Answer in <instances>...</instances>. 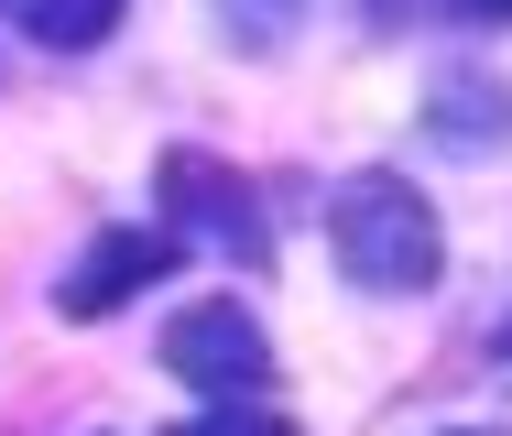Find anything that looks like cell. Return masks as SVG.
I'll return each instance as SVG.
<instances>
[{
	"instance_id": "obj_4",
	"label": "cell",
	"mask_w": 512,
	"mask_h": 436,
	"mask_svg": "<svg viewBox=\"0 0 512 436\" xmlns=\"http://www.w3.org/2000/svg\"><path fill=\"white\" fill-rule=\"evenodd\" d=\"M175 262H186V229H99L88 262L55 284V306H66V317H120V306L153 295Z\"/></svg>"
},
{
	"instance_id": "obj_5",
	"label": "cell",
	"mask_w": 512,
	"mask_h": 436,
	"mask_svg": "<svg viewBox=\"0 0 512 436\" xmlns=\"http://www.w3.org/2000/svg\"><path fill=\"white\" fill-rule=\"evenodd\" d=\"M425 131H436V153H491V142H512V88L502 77H447L425 99Z\"/></svg>"
},
{
	"instance_id": "obj_11",
	"label": "cell",
	"mask_w": 512,
	"mask_h": 436,
	"mask_svg": "<svg viewBox=\"0 0 512 436\" xmlns=\"http://www.w3.org/2000/svg\"><path fill=\"white\" fill-rule=\"evenodd\" d=\"M447 436H480V426H447Z\"/></svg>"
},
{
	"instance_id": "obj_3",
	"label": "cell",
	"mask_w": 512,
	"mask_h": 436,
	"mask_svg": "<svg viewBox=\"0 0 512 436\" xmlns=\"http://www.w3.org/2000/svg\"><path fill=\"white\" fill-rule=\"evenodd\" d=\"M164 371H175L186 393H218V404H240V393H262L273 349H262L251 306H186V317L164 327Z\"/></svg>"
},
{
	"instance_id": "obj_1",
	"label": "cell",
	"mask_w": 512,
	"mask_h": 436,
	"mask_svg": "<svg viewBox=\"0 0 512 436\" xmlns=\"http://www.w3.org/2000/svg\"><path fill=\"white\" fill-rule=\"evenodd\" d=\"M327 251L360 295H425L447 273V240H436V208L414 197V175H349L327 186Z\"/></svg>"
},
{
	"instance_id": "obj_8",
	"label": "cell",
	"mask_w": 512,
	"mask_h": 436,
	"mask_svg": "<svg viewBox=\"0 0 512 436\" xmlns=\"http://www.w3.org/2000/svg\"><path fill=\"white\" fill-rule=\"evenodd\" d=\"M164 436H295V426L262 415V404H207V415H186V426H164Z\"/></svg>"
},
{
	"instance_id": "obj_10",
	"label": "cell",
	"mask_w": 512,
	"mask_h": 436,
	"mask_svg": "<svg viewBox=\"0 0 512 436\" xmlns=\"http://www.w3.org/2000/svg\"><path fill=\"white\" fill-rule=\"evenodd\" d=\"M502 360H512V317H502Z\"/></svg>"
},
{
	"instance_id": "obj_9",
	"label": "cell",
	"mask_w": 512,
	"mask_h": 436,
	"mask_svg": "<svg viewBox=\"0 0 512 436\" xmlns=\"http://www.w3.org/2000/svg\"><path fill=\"white\" fill-rule=\"evenodd\" d=\"M458 11H469V22H512V0H458Z\"/></svg>"
},
{
	"instance_id": "obj_2",
	"label": "cell",
	"mask_w": 512,
	"mask_h": 436,
	"mask_svg": "<svg viewBox=\"0 0 512 436\" xmlns=\"http://www.w3.org/2000/svg\"><path fill=\"white\" fill-rule=\"evenodd\" d=\"M153 186H164V218H186V240L229 251V262H251V273L273 262V229H262V197H251V186H240V175H229L218 153H186V142H175Z\"/></svg>"
},
{
	"instance_id": "obj_7",
	"label": "cell",
	"mask_w": 512,
	"mask_h": 436,
	"mask_svg": "<svg viewBox=\"0 0 512 436\" xmlns=\"http://www.w3.org/2000/svg\"><path fill=\"white\" fill-rule=\"evenodd\" d=\"M295 22H306V0H218V33H229L240 55H284Z\"/></svg>"
},
{
	"instance_id": "obj_6",
	"label": "cell",
	"mask_w": 512,
	"mask_h": 436,
	"mask_svg": "<svg viewBox=\"0 0 512 436\" xmlns=\"http://www.w3.org/2000/svg\"><path fill=\"white\" fill-rule=\"evenodd\" d=\"M120 11H131V0H22V33H33L44 55H88V44L120 33Z\"/></svg>"
}]
</instances>
